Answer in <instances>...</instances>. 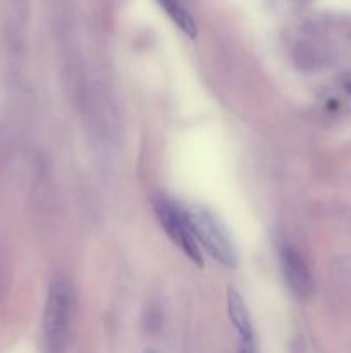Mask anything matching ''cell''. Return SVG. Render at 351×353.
Segmentation results:
<instances>
[{
	"label": "cell",
	"instance_id": "cell-1",
	"mask_svg": "<svg viewBox=\"0 0 351 353\" xmlns=\"http://www.w3.org/2000/svg\"><path fill=\"white\" fill-rule=\"evenodd\" d=\"M188 219L200 248L226 268H236L237 252L222 221L205 207H188Z\"/></svg>",
	"mask_w": 351,
	"mask_h": 353
},
{
	"label": "cell",
	"instance_id": "cell-2",
	"mask_svg": "<svg viewBox=\"0 0 351 353\" xmlns=\"http://www.w3.org/2000/svg\"><path fill=\"white\" fill-rule=\"evenodd\" d=\"M74 296L65 279H57L50 285L45 302L43 333L52 352H62L67 345L72 324Z\"/></svg>",
	"mask_w": 351,
	"mask_h": 353
},
{
	"label": "cell",
	"instance_id": "cell-3",
	"mask_svg": "<svg viewBox=\"0 0 351 353\" xmlns=\"http://www.w3.org/2000/svg\"><path fill=\"white\" fill-rule=\"evenodd\" d=\"M153 209L158 217V223L165 230L167 236L184 252V255L193 264L203 268L202 248H200L191 224H189L188 210L162 195L153 199Z\"/></svg>",
	"mask_w": 351,
	"mask_h": 353
},
{
	"label": "cell",
	"instance_id": "cell-4",
	"mask_svg": "<svg viewBox=\"0 0 351 353\" xmlns=\"http://www.w3.org/2000/svg\"><path fill=\"white\" fill-rule=\"evenodd\" d=\"M281 268L286 283L296 299H306L312 293V274L305 257L295 247H282Z\"/></svg>",
	"mask_w": 351,
	"mask_h": 353
},
{
	"label": "cell",
	"instance_id": "cell-5",
	"mask_svg": "<svg viewBox=\"0 0 351 353\" xmlns=\"http://www.w3.org/2000/svg\"><path fill=\"white\" fill-rule=\"evenodd\" d=\"M227 312H229V319L240 336V341H255L253 324H251L248 307L243 296L234 288L227 290Z\"/></svg>",
	"mask_w": 351,
	"mask_h": 353
},
{
	"label": "cell",
	"instance_id": "cell-6",
	"mask_svg": "<svg viewBox=\"0 0 351 353\" xmlns=\"http://www.w3.org/2000/svg\"><path fill=\"white\" fill-rule=\"evenodd\" d=\"M158 3L164 7L165 12L169 14V17H171L176 24H178V28L182 33L188 34L189 38L196 37L195 19H193L191 14L188 12V9H186L179 0H158Z\"/></svg>",
	"mask_w": 351,
	"mask_h": 353
},
{
	"label": "cell",
	"instance_id": "cell-7",
	"mask_svg": "<svg viewBox=\"0 0 351 353\" xmlns=\"http://www.w3.org/2000/svg\"><path fill=\"white\" fill-rule=\"evenodd\" d=\"M240 353H257L255 341H240Z\"/></svg>",
	"mask_w": 351,
	"mask_h": 353
},
{
	"label": "cell",
	"instance_id": "cell-8",
	"mask_svg": "<svg viewBox=\"0 0 351 353\" xmlns=\"http://www.w3.org/2000/svg\"><path fill=\"white\" fill-rule=\"evenodd\" d=\"M346 90H348V92H350V93H351V81H350V83H348V85H346Z\"/></svg>",
	"mask_w": 351,
	"mask_h": 353
},
{
	"label": "cell",
	"instance_id": "cell-9",
	"mask_svg": "<svg viewBox=\"0 0 351 353\" xmlns=\"http://www.w3.org/2000/svg\"><path fill=\"white\" fill-rule=\"evenodd\" d=\"M147 353H153V352H147Z\"/></svg>",
	"mask_w": 351,
	"mask_h": 353
}]
</instances>
